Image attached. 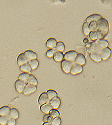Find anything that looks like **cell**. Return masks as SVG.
I'll use <instances>...</instances> for the list:
<instances>
[{
  "instance_id": "23",
  "label": "cell",
  "mask_w": 112,
  "mask_h": 125,
  "mask_svg": "<svg viewBox=\"0 0 112 125\" xmlns=\"http://www.w3.org/2000/svg\"><path fill=\"white\" fill-rule=\"evenodd\" d=\"M28 64L30 65V66L31 69H35L37 68V67L39 65V62L37 59H34V60H30L28 62Z\"/></svg>"
},
{
  "instance_id": "27",
  "label": "cell",
  "mask_w": 112,
  "mask_h": 125,
  "mask_svg": "<svg viewBox=\"0 0 112 125\" xmlns=\"http://www.w3.org/2000/svg\"><path fill=\"white\" fill-rule=\"evenodd\" d=\"M64 47H65V46H64V44L63 43V42H57L56 46L55 47V49L56 51L61 52V51H63L64 49Z\"/></svg>"
},
{
  "instance_id": "10",
  "label": "cell",
  "mask_w": 112,
  "mask_h": 125,
  "mask_svg": "<svg viewBox=\"0 0 112 125\" xmlns=\"http://www.w3.org/2000/svg\"><path fill=\"white\" fill-rule=\"evenodd\" d=\"M50 104L52 106L53 109H56L57 108L59 107L61 104V100L59 97H56L55 98H53L52 100H51L50 101Z\"/></svg>"
},
{
  "instance_id": "34",
  "label": "cell",
  "mask_w": 112,
  "mask_h": 125,
  "mask_svg": "<svg viewBox=\"0 0 112 125\" xmlns=\"http://www.w3.org/2000/svg\"><path fill=\"white\" fill-rule=\"evenodd\" d=\"M7 117L4 116H0V124L2 125H7Z\"/></svg>"
},
{
  "instance_id": "4",
  "label": "cell",
  "mask_w": 112,
  "mask_h": 125,
  "mask_svg": "<svg viewBox=\"0 0 112 125\" xmlns=\"http://www.w3.org/2000/svg\"><path fill=\"white\" fill-rule=\"evenodd\" d=\"M77 55H78V53H77L76 51H69L64 54V57L66 60L73 62H75V60L76 58L77 57Z\"/></svg>"
},
{
  "instance_id": "30",
  "label": "cell",
  "mask_w": 112,
  "mask_h": 125,
  "mask_svg": "<svg viewBox=\"0 0 112 125\" xmlns=\"http://www.w3.org/2000/svg\"><path fill=\"white\" fill-rule=\"evenodd\" d=\"M61 123V119L59 117H55L53 118L50 124L52 125H60Z\"/></svg>"
},
{
  "instance_id": "17",
  "label": "cell",
  "mask_w": 112,
  "mask_h": 125,
  "mask_svg": "<svg viewBox=\"0 0 112 125\" xmlns=\"http://www.w3.org/2000/svg\"><path fill=\"white\" fill-rule=\"evenodd\" d=\"M9 117L13 118L15 120L17 119L18 118V117H19V112H18V110L15 108L10 109L9 114Z\"/></svg>"
},
{
  "instance_id": "9",
  "label": "cell",
  "mask_w": 112,
  "mask_h": 125,
  "mask_svg": "<svg viewBox=\"0 0 112 125\" xmlns=\"http://www.w3.org/2000/svg\"><path fill=\"white\" fill-rule=\"evenodd\" d=\"M24 54L26 55V57H27V60L28 61L32 60L37 59V54L35 52H33V51H31V50H26L24 52Z\"/></svg>"
},
{
  "instance_id": "33",
  "label": "cell",
  "mask_w": 112,
  "mask_h": 125,
  "mask_svg": "<svg viewBox=\"0 0 112 125\" xmlns=\"http://www.w3.org/2000/svg\"><path fill=\"white\" fill-rule=\"evenodd\" d=\"M55 52H56L55 48L51 49L48 50V51H47V52H46V55H47V56L48 57H53Z\"/></svg>"
},
{
  "instance_id": "22",
  "label": "cell",
  "mask_w": 112,
  "mask_h": 125,
  "mask_svg": "<svg viewBox=\"0 0 112 125\" xmlns=\"http://www.w3.org/2000/svg\"><path fill=\"white\" fill-rule=\"evenodd\" d=\"M27 82L28 84H32L35 85V86H37L38 84V80L33 75H30Z\"/></svg>"
},
{
  "instance_id": "12",
  "label": "cell",
  "mask_w": 112,
  "mask_h": 125,
  "mask_svg": "<svg viewBox=\"0 0 112 125\" xmlns=\"http://www.w3.org/2000/svg\"><path fill=\"white\" fill-rule=\"evenodd\" d=\"M102 17L101 16L99 15L98 14H93L89 16V17L87 18L86 19V22L88 23L92 22V21H97L99 20V19H101Z\"/></svg>"
},
{
  "instance_id": "26",
  "label": "cell",
  "mask_w": 112,
  "mask_h": 125,
  "mask_svg": "<svg viewBox=\"0 0 112 125\" xmlns=\"http://www.w3.org/2000/svg\"><path fill=\"white\" fill-rule=\"evenodd\" d=\"M89 24L88 23V22H85L84 24H83V32H84V34L87 35H89L90 32V29H89Z\"/></svg>"
},
{
  "instance_id": "6",
  "label": "cell",
  "mask_w": 112,
  "mask_h": 125,
  "mask_svg": "<svg viewBox=\"0 0 112 125\" xmlns=\"http://www.w3.org/2000/svg\"><path fill=\"white\" fill-rule=\"evenodd\" d=\"M111 49L110 47H107L103 49L99 52L100 55L101 57V58L103 60H107L111 55Z\"/></svg>"
},
{
  "instance_id": "20",
  "label": "cell",
  "mask_w": 112,
  "mask_h": 125,
  "mask_svg": "<svg viewBox=\"0 0 112 125\" xmlns=\"http://www.w3.org/2000/svg\"><path fill=\"white\" fill-rule=\"evenodd\" d=\"M53 59L56 62H60L61 60H63L64 58V55H63V52H59V51H56L55 52L54 55H53Z\"/></svg>"
},
{
  "instance_id": "19",
  "label": "cell",
  "mask_w": 112,
  "mask_h": 125,
  "mask_svg": "<svg viewBox=\"0 0 112 125\" xmlns=\"http://www.w3.org/2000/svg\"><path fill=\"white\" fill-rule=\"evenodd\" d=\"M90 57L92 59H93V60L96 61L97 62H99L101 61L102 58L101 57L100 55V53L98 52H92L90 53Z\"/></svg>"
},
{
  "instance_id": "31",
  "label": "cell",
  "mask_w": 112,
  "mask_h": 125,
  "mask_svg": "<svg viewBox=\"0 0 112 125\" xmlns=\"http://www.w3.org/2000/svg\"><path fill=\"white\" fill-rule=\"evenodd\" d=\"M89 37L93 41H95L98 39V34L97 32H90L89 33Z\"/></svg>"
},
{
  "instance_id": "14",
  "label": "cell",
  "mask_w": 112,
  "mask_h": 125,
  "mask_svg": "<svg viewBox=\"0 0 112 125\" xmlns=\"http://www.w3.org/2000/svg\"><path fill=\"white\" fill-rule=\"evenodd\" d=\"M56 39H55L53 38H49L46 42V45H47V46L50 49L55 48L56 46Z\"/></svg>"
},
{
  "instance_id": "15",
  "label": "cell",
  "mask_w": 112,
  "mask_h": 125,
  "mask_svg": "<svg viewBox=\"0 0 112 125\" xmlns=\"http://www.w3.org/2000/svg\"><path fill=\"white\" fill-rule=\"evenodd\" d=\"M10 110V108L9 106H2V107L0 108V115L7 117L9 114Z\"/></svg>"
},
{
  "instance_id": "16",
  "label": "cell",
  "mask_w": 112,
  "mask_h": 125,
  "mask_svg": "<svg viewBox=\"0 0 112 125\" xmlns=\"http://www.w3.org/2000/svg\"><path fill=\"white\" fill-rule=\"evenodd\" d=\"M39 103L41 105H43L44 104H46L47 102H48V98L47 95V94L46 92H43L39 97V100H38Z\"/></svg>"
},
{
  "instance_id": "24",
  "label": "cell",
  "mask_w": 112,
  "mask_h": 125,
  "mask_svg": "<svg viewBox=\"0 0 112 125\" xmlns=\"http://www.w3.org/2000/svg\"><path fill=\"white\" fill-rule=\"evenodd\" d=\"M20 69L21 71H24L25 72H27V73L30 72L31 70H32L30 66V65L28 64V63H27H27L21 65V66H20Z\"/></svg>"
},
{
  "instance_id": "18",
  "label": "cell",
  "mask_w": 112,
  "mask_h": 125,
  "mask_svg": "<svg viewBox=\"0 0 112 125\" xmlns=\"http://www.w3.org/2000/svg\"><path fill=\"white\" fill-rule=\"evenodd\" d=\"M52 109H53V107H52V106H51L49 103L43 104L41 106V110L44 113L46 114H49L50 111Z\"/></svg>"
},
{
  "instance_id": "32",
  "label": "cell",
  "mask_w": 112,
  "mask_h": 125,
  "mask_svg": "<svg viewBox=\"0 0 112 125\" xmlns=\"http://www.w3.org/2000/svg\"><path fill=\"white\" fill-rule=\"evenodd\" d=\"M52 119H53V118L50 116L49 114H46L45 115L44 117H43V122H44V123H50L51 122H52Z\"/></svg>"
},
{
  "instance_id": "1",
  "label": "cell",
  "mask_w": 112,
  "mask_h": 125,
  "mask_svg": "<svg viewBox=\"0 0 112 125\" xmlns=\"http://www.w3.org/2000/svg\"><path fill=\"white\" fill-rule=\"evenodd\" d=\"M109 22L104 18H101L96 21V32L98 34V39L103 40L109 32Z\"/></svg>"
},
{
  "instance_id": "36",
  "label": "cell",
  "mask_w": 112,
  "mask_h": 125,
  "mask_svg": "<svg viewBox=\"0 0 112 125\" xmlns=\"http://www.w3.org/2000/svg\"><path fill=\"white\" fill-rule=\"evenodd\" d=\"M83 42H84V43L87 44L88 42H89V40H88L87 38H85V39H84V40H83Z\"/></svg>"
},
{
  "instance_id": "7",
  "label": "cell",
  "mask_w": 112,
  "mask_h": 125,
  "mask_svg": "<svg viewBox=\"0 0 112 125\" xmlns=\"http://www.w3.org/2000/svg\"><path fill=\"white\" fill-rule=\"evenodd\" d=\"M83 66H81V65L78 64H73V66H72V69H71L70 72L73 75H76L78 74V73H81V72L83 71Z\"/></svg>"
},
{
  "instance_id": "2",
  "label": "cell",
  "mask_w": 112,
  "mask_h": 125,
  "mask_svg": "<svg viewBox=\"0 0 112 125\" xmlns=\"http://www.w3.org/2000/svg\"><path fill=\"white\" fill-rule=\"evenodd\" d=\"M109 42L105 40H99L95 42L90 44L89 47H88V51L90 53L92 52H99L102 49L108 47Z\"/></svg>"
},
{
  "instance_id": "25",
  "label": "cell",
  "mask_w": 112,
  "mask_h": 125,
  "mask_svg": "<svg viewBox=\"0 0 112 125\" xmlns=\"http://www.w3.org/2000/svg\"><path fill=\"white\" fill-rule=\"evenodd\" d=\"M29 73H27V72H23V73H21L18 77V80H20L23 81V82H27V80H28V77H29Z\"/></svg>"
},
{
  "instance_id": "29",
  "label": "cell",
  "mask_w": 112,
  "mask_h": 125,
  "mask_svg": "<svg viewBox=\"0 0 112 125\" xmlns=\"http://www.w3.org/2000/svg\"><path fill=\"white\" fill-rule=\"evenodd\" d=\"M89 27L90 32H96V21L90 22Z\"/></svg>"
},
{
  "instance_id": "37",
  "label": "cell",
  "mask_w": 112,
  "mask_h": 125,
  "mask_svg": "<svg viewBox=\"0 0 112 125\" xmlns=\"http://www.w3.org/2000/svg\"><path fill=\"white\" fill-rule=\"evenodd\" d=\"M43 125H52L50 123H44Z\"/></svg>"
},
{
  "instance_id": "13",
  "label": "cell",
  "mask_w": 112,
  "mask_h": 125,
  "mask_svg": "<svg viewBox=\"0 0 112 125\" xmlns=\"http://www.w3.org/2000/svg\"><path fill=\"white\" fill-rule=\"evenodd\" d=\"M17 62H18V64L19 66H21L24 64L27 63V62H28V60H27V57H26V55L24 53H21L18 56Z\"/></svg>"
},
{
  "instance_id": "8",
  "label": "cell",
  "mask_w": 112,
  "mask_h": 125,
  "mask_svg": "<svg viewBox=\"0 0 112 125\" xmlns=\"http://www.w3.org/2000/svg\"><path fill=\"white\" fill-rule=\"evenodd\" d=\"M15 86L17 91H18L19 92H23V90L26 86V82L20 80H17L15 84Z\"/></svg>"
},
{
  "instance_id": "28",
  "label": "cell",
  "mask_w": 112,
  "mask_h": 125,
  "mask_svg": "<svg viewBox=\"0 0 112 125\" xmlns=\"http://www.w3.org/2000/svg\"><path fill=\"white\" fill-rule=\"evenodd\" d=\"M49 115L52 118H54L55 117H58L59 115V112L58 110L54 109H53L52 110H51L49 112Z\"/></svg>"
},
{
  "instance_id": "21",
  "label": "cell",
  "mask_w": 112,
  "mask_h": 125,
  "mask_svg": "<svg viewBox=\"0 0 112 125\" xmlns=\"http://www.w3.org/2000/svg\"><path fill=\"white\" fill-rule=\"evenodd\" d=\"M46 94H47V97H48V100H52L53 98L56 97L57 95H58L57 92H56L55 91L52 89H50L48 90V91H47V93Z\"/></svg>"
},
{
  "instance_id": "35",
  "label": "cell",
  "mask_w": 112,
  "mask_h": 125,
  "mask_svg": "<svg viewBox=\"0 0 112 125\" xmlns=\"http://www.w3.org/2000/svg\"><path fill=\"white\" fill-rule=\"evenodd\" d=\"M16 123V120L13 118H10V117H9L7 118V125H15Z\"/></svg>"
},
{
  "instance_id": "11",
  "label": "cell",
  "mask_w": 112,
  "mask_h": 125,
  "mask_svg": "<svg viewBox=\"0 0 112 125\" xmlns=\"http://www.w3.org/2000/svg\"><path fill=\"white\" fill-rule=\"evenodd\" d=\"M85 62H86V60H85V57H84V55L81 54V53H79V54L77 55L76 58L75 60V64H78L81 66L84 64L85 63Z\"/></svg>"
},
{
  "instance_id": "3",
  "label": "cell",
  "mask_w": 112,
  "mask_h": 125,
  "mask_svg": "<svg viewBox=\"0 0 112 125\" xmlns=\"http://www.w3.org/2000/svg\"><path fill=\"white\" fill-rule=\"evenodd\" d=\"M73 64V62L67 61L66 60H64L61 62L62 69L65 73H69L70 72Z\"/></svg>"
},
{
  "instance_id": "5",
  "label": "cell",
  "mask_w": 112,
  "mask_h": 125,
  "mask_svg": "<svg viewBox=\"0 0 112 125\" xmlns=\"http://www.w3.org/2000/svg\"><path fill=\"white\" fill-rule=\"evenodd\" d=\"M37 90V86L32 84H27L25 86L24 89L23 90V93L25 95H28L31 93H33V92Z\"/></svg>"
}]
</instances>
